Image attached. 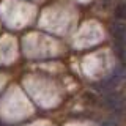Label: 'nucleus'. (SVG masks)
<instances>
[{
  "label": "nucleus",
  "instance_id": "obj_1",
  "mask_svg": "<svg viewBox=\"0 0 126 126\" xmlns=\"http://www.w3.org/2000/svg\"><path fill=\"white\" fill-rule=\"evenodd\" d=\"M106 106L118 117H126V98L117 93H110L106 96Z\"/></svg>",
  "mask_w": 126,
  "mask_h": 126
},
{
  "label": "nucleus",
  "instance_id": "obj_2",
  "mask_svg": "<svg viewBox=\"0 0 126 126\" xmlns=\"http://www.w3.org/2000/svg\"><path fill=\"white\" fill-rule=\"evenodd\" d=\"M113 14H115V17L118 19V21L126 22V2L118 3V5L115 6V10H113Z\"/></svg>",
  "mask_w": 126,
  "mask_h": 126
}]
</instances>
